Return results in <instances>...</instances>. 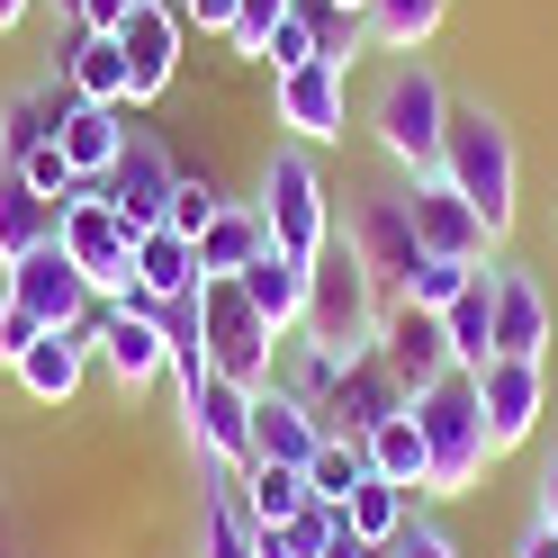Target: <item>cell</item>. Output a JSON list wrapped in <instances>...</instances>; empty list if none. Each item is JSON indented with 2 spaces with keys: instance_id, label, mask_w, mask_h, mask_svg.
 I'll return each mask as SVG.
<instances>
[{
  "instance_id": "1",
  "label": "cell",
  "mask_w": 558,
  "mask_h": 558,
  "mask_svg": "<svg viewBox=\"0 0 558 558\" xmlns=\"http://www.w3.org/2000/svg\"><path fill=\"white\" fill-rule=\"evenodd\" d=\"M361 126H369V145L388 154L405 181H433V171H441V135H450V90H441V73H433L424 54H388V73L369 82Z\"/></svg>"
},
{
  "instance_id": "2",
  "label": "cell",
  "mask_w": 558,
  "mask_h": 558,
  "mask_svg": "<svg viewBox=\"0 0 558 558\" xmlns=\"http://www.w3.org/2000/svg\"><path fill=\"white\" fill-rule=\"evenodd\" d=\"M441 181L477 207L486 234H513V217H522V154H513V126L486 109V99H450Z\"/></svg>"
},
{
  "instance_id": "3",
  "label": "cell",
  "mask_w": 558,
  "mask_h": 558,
  "mask_svg": "<svg viewBox=\"0 0 558 558\" xmlns=\"http://www.w3.org/2000/svg\"><path fill=\"white\" fill-rule=\"evenodd\" d=\"M378 316H388V289L369 279V262L352 253V234H333L316 262H306V342H325V352H369L378 342Z\"/></svg>"
},
{
  "instance_id": "4",
  "label": "cell",
  "mask_w": 558,
  "mask_h": 558,
  "mask_svg": "<svg viewBox=\"0 0 558 558\" xmlns=\"http://www.w3.org/2000/svg\"><path fill=\"white\" fill-rule=\"evenodd\" d=\"M414 424H424V450H433V496H477V477L496 469V441H486V405H477V378L450 369L433 378L424 397H405Z\"/></svg>"
},
{
  "instance_id": "5",
  "label": "cell",
  "mask_w": 558,
  "mask_h": 558,
  "mask_svg": "<svg viewBox=\"0 0 558 558\" xmlns=\"http://www.w3.org/2000/svg\"><path fill=\"white\" fill-rule=\"evenodd\" d=\"M253 217H262V234H270V253H289V262H316L325 243L342 234V226H333V198H325V171H316L306 145H279V154L262 162Z\"/></svg>"
},
{
  "instance_id": "6",
  "label": "cell",
  "mask_w": 558,
  "mask_h": 558,
  "mask_svg": "<svg viewBox=\"0 0 558 558\" xmlns=\"http://www.w3.org/2000/svg\"><path fill=\"white\" fill-rule=\"evenodd\" d=\"M198 325H207V369L234 378V388H270L279 369V333L253 316V298L234 279H198Z\"/></svg>"
},
{
  "instance_id": "7",
  "label": "cell",
  "mask_w": 558,
  "mask_h": 558,
  "mask_svg": "<svg viewBox=\"0 0 558 558\" xmlns=\"http://www.w3.org/2000/svg\"><path fill=\"white\" fill-rule=\"evenodd\" d=\"M90 361L109 369L126 397H135V388H154V378L171 369V342H162V306H154V298H135V289H126V298H109V306L90 316Z\"/></svg>"
},
{
  "instance_id": "8",
  "label": "cell",
  "mask_w": 558,
  "mask_h": 558,
  "mask_svg": "<svg viewBox=\"0 0 558 558\" xmlns=\"http://www.w3.org/2000/svg\"><path fill=\"white\" fill-rule=\"evenodd\" d=\"M54 243H63V253H73V270H82L90 289H99V306L135 289V226H126V217H118V207L99 198V190H82L73 207H63Z\"/></svg>"
},
{
  "instance_id": "9",
  "label": "cell",
  "mask_w": 558,
  "mask_h": 558,
  "mask_svg": "<svg viewBox=\"0 0 558 558\" xmlns=\"http://www.w3.org/2000/svg\"><path fill=\"white\" fill-rule=\"evenodd\" d=\"M181 433L207 460V477H243L253 469V388H234V378L207 369L198 388L181 397Z\"/></svg>"
},
{
  "instance_id": "10",
  "label": "cell",
  "mask_w": 558,
  "mask_h": 558,
  "mask_svg": "<svg viewBox=\"0 0 558 558\" xmlns=\"http://www.w3.org/2000/svg\"><path fill=\"white\" fill-rule=\"evenodd\" d=\"M0 298H10V306H27V316H37L46 333L90 325V306H99V289L73 270V253H63V243H37L27 262H10V270H0Z\"/></svg>"
},
{
  "instance_id": "11",
  "label": "cell",
  "mask_w": 558,
  "mask_h": 558,
  "mask_svg": "<svg viewBox=\"0 0 558 558\" xmlns=\"http://www.w3.org/2000/svg\"><path fill=\"white\" fill-rule=\"evenodd\" d=\"M342 234H352V253L369 262V279L388 298H405L414 262H424V243H414V217H405V190H361L352 217H342Z\"/></svg>"
},
{
  "instance_id": "12",
  "label": "cell",
  "mask_w": 558,
  "mask_h": 558,
  "mask_svg": "<svg viewBox=\"0 0 558 558\" xmlns=\"http://www.w3.org/2000/svg\"><path fill=\"white\" fill-rule=\"evenodd\" d=\"M171 190H181V162H171V145H162L154 126H135V118H126V154H118L109 181H99V198H109L118 217L145 234V226L171 217Z\"/></svg>"
},
{
  "instance_id": "13",
  "label": "cell",
  "mask_w": 558,
  "mask_h": 558,
  "mask_svg": "<svg viewBox=\"0 0 558 558\" xmlns=\"http://www.w3.org/2000/svg\"><path fill=\"white\" fill-rule=\"evenodd\" d=\"M378 361H388V378L405 397H424L433 378H450L460 361H450V333H441V316L433 306H414V298H388V316H378V342H369Z\"/></svg>"
},
{
  "instance_id": "14",
  "label": "cell",
  "mask_w": 558,
  "mask_h": 558,
  "mask_svg": "<svg viewBox=\"0 0 558 558\" xmlns=\"http://www.w3.org/2000/svg\"><path fill=\"white\" fill-rule=\"evenodd\" d=\"M279 126L298 135L306 154L316 145H342V135H352V73H342V63H298V73H279Z\"/></svg>"
},
{
  "instance_id": "15",
  "label": "cell",
  "mask_w": 558,
  "mask_h": 558,
  "mask_svg": "<svg viewBox=\"0 0 558 558\" xmlns=\"http://www.w3.org/2000/svg\"><path fill=\"white\" fill-rule=\"evenodd\" d=\"M181 27H190V19L171 10V0H135V10H126L118 46H126V99H135V109L181 82Z\"/></svg>"
},
{
  "instance_id": "16",
  "label": "cell",
  "mask_w": 558,
  "mask_h": 558,
  "mask_svg": "<svg viewBox=\"0 0 558 558\" xmlns=\"http://www.w3.org/2000/svg\"><path fill=\"white\" fill-rule=\"evenodd\" d=\"M405 217H414V243H424L433 262H469V270H477L486 243H496V234L477 226V207L450 190L441 171H433V181H405Z\"/></svg>"
},
{
  "instance_id": "17",
  "label": "cell",
  "mask_w": 558,
  "mask_h": 558,
  "mask_svg": "<svg viewBox=\"0 0 558 558\" xmlns=\"http://www.w3.org/2000/svg\"><path fill=\"white\" fill-rule=\"evenodd\" d=\"M541 397H549L541 361H505V352H496V361L477 369V405H486V441H496V460L541 433Z\"/></svg>"
},
{
  "instance_id": "18",
  "label": "cell",
  "mask_w": 558,
  "mask_h": 558,
  "mask_svg": "<svg viewBox=\"0 0 558 558\" xmlns=\"http://www.w3.org/2000/svg\"><path fill=\"white\" fill-rule=\"evenodd\" d=\"M397 405H405V388L388 378V361H378V352H352V361H342V388L325 397V433H342V441H369V433L388 424Z\"/></svg>"
},
{
  "instance_id": "19",
  "label": "cell",
  "mask_w": 558,
  "mask_h": 558,
  "mask_svg": "<svg viewBox=\"0 0 558 558\" xmlns=\"http://www.w3.org/2000/svg\"><path fill=\"white\" fill-rule=\"evenodd\" d=\"M325 450V414L316 405H298L289 388H253V460H279V469H306Z\"/></svg>"
},
{
  "instance_id": "20",
  "label": "cell",
  "mask_w": 558,
  "mask_h": 558,
  "mask_svg": "<svg viewBox=\"0 0 558 558\" xmlns=\"http://www.w3.org/2000/svg\"><path fill=\"white\" fill-rule=\"evenodd\" d=\"M486 279H496V352L505 361H541L549 352V298H541V279L522 262H486Z\"/></svg>"
},
{
  "instance_id": "21",
  "label": "cell",
  "mask_w": 558,
  "mask_h": 558,
  "mask_svg": "<svg viewBox=\"0 0 558 558\" xmlns=\"http://www.w3.org/2000/svg\"><path fill=\"white\" fill-rule=\"evenodd\" d=\"M126 118H135V109H90V99H73V109H63L54 154L73 162V181H82V190H99V181L118 171V154H126Z\"/></svg>"
},
{
  "instance_id": "22",
  "label": "cell",
  "mask_w": 558,
  "mask_h": 558,
  "mask_svg": "<svg viewBox=\"0 0 558 558\" xmlns=\"http://www.w3.org/2000/svg\"><path fill=\"white\" fill-rule=\"evenodd\" d=\"M10 378H19V388L37 397V405H63V397H73L82 378H90V325H63V333H37V342H27V352L10 361Z\"/></svg>"
},
{
  "instance_id": "23",
  "label": "cell",
  "mask_w": 558,
  "mask_h": 558,
  "mask_svg": "<svg viewBox=\"0 0 558 558\" xmlns=\"http://www.w3.org/2000/svg\"><path fill=\"white\" fill-rule=\"evenodd\" d=\"M63 109H73V90L63 82H19L10 99H0V162H27L37 145H54V126H63Z\"/></svg>"
},
{
  "instance_id": "24",
  "label": "cell",
  "mask_w": 558,
  "mask_h": 558,
  "mask_svg": "<svg viewBox=\"0 0 558 558\" xmlns=\"http://www.w3.org/2000/svg\"><path fill=\"white\" fill-rule=\"evenodd\" d=\"M63 90L90 99V109H135L126 99V46L99 37V27H73V46H63Z\"/></svg>"
},
{
  "instance_id": "25",
  "label": "cell",
  "mask_w": 558,
  "mask_h": 558,
  "mask_svg": "<svg viewBox=\"0 0 558 558\" xmlns=\"http://www.w3.org/2000/svg\"><path fill=\"white\" fill-rule=\"evenodd\" d=\"M234 289L253 298V316L289 342L298 325H306V262H289V253H262V262H243L234 270Z\"/></svg>"
},
{
  "instance_id": "26",
  "label": "cell",
  "mask_w": 558,
  "mask_h": 558,
  "mask_svg": "<svg viewBox=\"0 0 558 558\" xmlns=\"http://www.w3.org/2000/svg\"><path fill=\"white\" fill-rule=\"evenodd\" d=\"M135 298H154V306L198 298V243L171 234V226H145L135 234Z\"/></svg>"
},
{
  "instance_id": "27",
  "label": "cell",
  "mask_w": 558,
  "mask_h": 558,
  "mask_svg": "<svg viewBox=\"0 0 558 558\" xmlns=\"http://www.w3.org/2000/svg\"><path fill=\"white\" fill-rule=\"evenodd\" d=\"M361 450H369V477L405 486V496H433V450H424V424H414V405H397Z\"/></svg>"
},
{
  "instance_id": "28",
  "label": "cell",
  "mask_w": 558,
  "mask_h": 558,
  "mask_svg": "<svg viewBox=\"0 0 558 558\" xmlns=\"http://www.w3.org/2000/svg\"><path fill=\"white\" fill-rule=\"evenodd\" d=\"M262 253H270V234L253 217V198H226L217 217H207V234H198V279H234L243 262H262Z\"/></svg>"
},
{
  "instance_id": "29",
  "label": "cell",
  "mask_w": 558,
  "mask_h": 558,
  "mask_svg": "<svg viewBox=\"0 0 558 558\" xmlns=\"http://www.w3.org/2000/svg\"><path fill=\"white\" fill-rule=\"evenodd\" d=\"M441 333H450V361H460L469 378H477L486 361H496V279H486V270H477L469 289L441 306Z\"/></svg>"
},
{
  "instance_id": "30",
  "label": "cell",
  "mask_w": 558,
  "mask_h": 558,
  "mask_svg": "<svg viewBox=\"0 0 558 558\" xmlns=\"http://www.w3.org/2000/svg\"><path fill=\"white\" fill-rule=\"evenodd\" d=\"M54 226H63V207H46V198L10 171V162H0V270L27 262L37 243H54Z\"/></svg>"
},
{
  "instance_id": "31",
  "label": "cell",
  "mask_w": 558,
  "mask_h": 558,
  "mask_svg": "<svg viewBox=\"0 0 558 558\" xmlns=\"http://www.w3.org/2000/svg\"><path fill=\"white\" fill-rule=\"evenodd\" d=\"M198 558H262V532L243 513L234 477H207V496H198Z\"/></svg>"
},
{
  "instance_id": "32",
  "label": "cell",
  "mask_w": 558,
  "mask_h": 558,
  "mask_svg": "<svg viewBox=\"0 0 558 558\" xmlns=\"http://www.w3.org/2000/svg\"><path fill=\"white\" fill-rule=\"evenodd\" d=\"M441 19H450V0H369L361 10L369 46H388V54H424L441 37Z\"/></svg>"
},
{
  "instance_id": "33",
  "label": "cell",
  "mask_w": 558,
  "mask_h": 558,
  "mask_svg": "<svg viewBox=\"0 0 558 558\" xmlns=\"http://www.w3.org/2000/svg\"><path fill=\"white\" fill-rule=\"evenodd\" d=\"M405 522H414V496H405V486H388V477H361L352 496H342V532L369 541V549H388Z\"/></svg>"
},
{
  "instance_id": "34",
  "label": "cell",
  "mask_w": 558,
  "mask_h": 558,
  "mask_svg": "<svg viewBox=\"0 0 558 558\" xmlns=\"http://www.w3.org/2000/svg\"><path fill=\"white\" fill-rule=\"evenodd\" d=\"M270 378H279V388H289L298 405H316V414H325V397L342 388V352H325V342L289 333V342H279V369H270Z\"/></svg>"
},
{
  "instance_id": "35",
  "label": "cell",
  "mask_w": 558,
  "mask_h": 558,
  "mask_svg": "<svg viewBox=\"0 0 558 558\" xmlns=\"http://www.w3.org/2000/svg\"><path fill=\"white\" fill-rule=\"evenodd\" d=\"M253 532H262V558H325V541L342 532V505L306 496L289 522H253Z\"/></svg>"
},
{
  "instance_id": "36",
  "label": "cell",
  "mask_w": 558,
  "mask_h": 558,
  "mask_svg": "<svg viewBox=\"0 0 558 558\" xmlns=\"http://www.w3.org/2000/svg\"><path fill=\"white\" fill-rule=\"evenodd\" d=\"M234 496H243V513L253 522H289L298 505H306V469H279V460H253L234 477Z\"/></svg>"
},
{
  "instance_id": "37",
  "label": "cell",
  "mask_w": 558,
  "mask_h": 558,
  "mask_svg": "<svg viewBox=\"0 0 558 558\" xmlns=\"http://www.w3.org/2000/svg\"><path fill=\"white\" fill-rule=\"evenodd\" d=\"M369 477V450L361 441H342V433H325V450L306 460V496H325V505H342L352 486Z\"/></svg>"
},
{
  "instance_id": "38",
  "label": "cell",
  "mask_w": 558,
  "mask_h": 558,
  "mask_svg": "<svg viewBox=\"0 0 558 558\" xmlns=\"http://www.w3.org/2000/svg\"><path fill=\"white\" fill-rule=\"evenodd\" d=\"M217 207H226V198H217V181H207V171H181V190H171V217H162V226L198 243V234H207V217H217Z\"/></svg>"
},
{
  "instance_id": "39",
  "label": "cell",
  "mask_w": 558,
  "mask_h": 558,
  "mask_svg": "<svg viewBox=\"0 0 558 558\" xmlns=\"http://www.w3.org/2000/svg\"><path fill=\"white\" fill-rule=\"evenodd\" d=\"M477 270H486V262H477ZM477 270H469V262H433V253H424V262H414V279H405V298H414V306H433V316H441V306L460 298V289H469Z\"/></svg>"
},
{
  "instance_id": "40",
  "label": "cell",
  "mask_w": 558,
  "mask_h": 558,
  "mask_svg": "<svg viewBox=\"0 0 558 558\" xmlns=\"http://www.w3.org/2000/svg\"><path fill=\"white\" fill-rule=\"evenodd\" d=\"M289 10H298V0H234V27H226V46L262 63V46H270V27L289 19Z\"/></svg>"
},
{
  "instance_id": "41",
  "label": "cell",
  "mask_w": 558,
  "mask_h": 558,
  "mask_svg": "<svg viewBox=\"0 0 558 558\" xmlns=\"http://www.w3.org/2000/svg\"><path fill=\"white\" fill-rule=\"evenodd\" d=\"M262 63H270V82H279V73H298V63H316V19H306V10H289V19L270 27Z\"/></svg>"
},
{
  "instance_id": "42",
  "label": "cell",
  "mask_w": 558,
  "mask_h": 558,
  "mask_svg": "<svg viewBox=\"0 0 558 558\" xmlns=\"http://www.w3.org/2000/svg\"><path fill=\"white\" fill-rule=\"evenodd\" d=\"M19 181L37 190L46 207H73V198H82V181H73V162H63L54 145H37V154H27V162H19Z\"/></svg>"
},
{
  "instance_id": "43",
  "label": "cell",
  "mask_w": 558,
  "mask_h": 558,
  "mask_svg": "<svg viewBox=\"0 0 558 558\" xmlns=\"http://www.w3.org/2000/svg\"><path fill=\"white\" fill-rule=\"evenodd\" d=\"M378 558H460V541H450L441 522H424V513H414V522H405V532L378 549Z\"/></svg>"
},
{
  "instance_id": "44",
  "label": "cell",
  "mask_w": 558,
  "mask_h": 558,
  "mask_svg": "<svg viewBox=\"0 0 558 558\" xmlns=\"http://www.w3.org/2000/svg\"><path fill=\"white\" fill-rule=\"evenodd\" d=\"M37 333H46V325L27 316V306H10V298H0V361H19V352H27Z\"/></svg>"
},
{
  "instance_id": "45",
  "label": "cell",
  "mask_w": 558,
  "mask_h": 558,
  "mask_svg": "<svg viewBox=\"0 0 558 558\" xmlns=\"http://www.w3.org/2000/svg\"><path fill=\"white\" fill-rule=\"evenodd\" d=\"M181 19H198L207 37H226V27H234V0H181Z\"/></svg>"
},
{
  "instance_id": "46",
  "label": "cell",
  "mask_w": 558,
  "mask_h": 558,
  "mask_svg": "<svg viewBox=\"0 0 558 558\" xmlns=\"http://www.w3.org/2000/svg\"><path fill=\"white\" fill-rule=\"evenodd\" d=\"M513 558H558V532H549V522L532 513V522H522V541H513Z\"/></svg>"
},
{
  "instance_id": "47",
  "label": "cell",
  "mask_w": 558,
  "mask_h": 558,
  "mask_svg": "<svg viewBox=\"0 0 558 558\" xmlns=\"http://www.w3.org/2000/svg\"><path fill=\"white\" fill-rule=\"evenodd\" d=\"M541 522H549V532H558V450H549V460H541Z\"/></svg>"
},
{
  "instance_id": "48",
  "label": "cell",
  "mask_w": 558,
  "mask_h": 558,
  "mask_svg": "<svg viewBox=\"0 0 558 558\" xmlns=\"http://www.w3.org/2000/svg\"><path fill=\"white\" fill-rule=\"evenodd\" d=\"M27 10H37V0H0V37H19V27H27Z\"/></svg>"
},
{
  "instance_id": "49",
  "label": "cell",
  "mask_w": 558,
  "mask_h": 558,
  "mask_svg": "<svg viewBox=\"0 0 558 558\" xmlns=\"http://www.w3.org/2000/svg\"><path fill=\"white\" fill-rule=\"evenodd\" d=\"M325 558H378V549H369V541H352V532H333V541H325Z\"/></svg>"
},
{
  "instance_id": "50",
  "label": "cell",
  "mask_w": 558,
  "mask_h": 558,
  "mask_svg": "<svg viewBox=\"0 0 558 558\" xmlns=\"http://www.w3.org/2000/svg\"><path fill=\"white\" fill-rule=\"evenodd\" d=\"M325 10H342V19H361V10H369V0H325Z\"/></svg>"
},
{
  "instance_id": "51",
  "label": "cell",
  "mask_w": 558,
  "mask_h": 558,
  "mask_svg": "<svg viewBox=\"0 0 558 558\" xmlns=\"http://www.w3.org/2000/svg\"><path fill=\"white\" fill-rule=\"evenodd\" d=\"M73 10H82V0H63V19H73Z\"/></svg>"
}]
</instances>
